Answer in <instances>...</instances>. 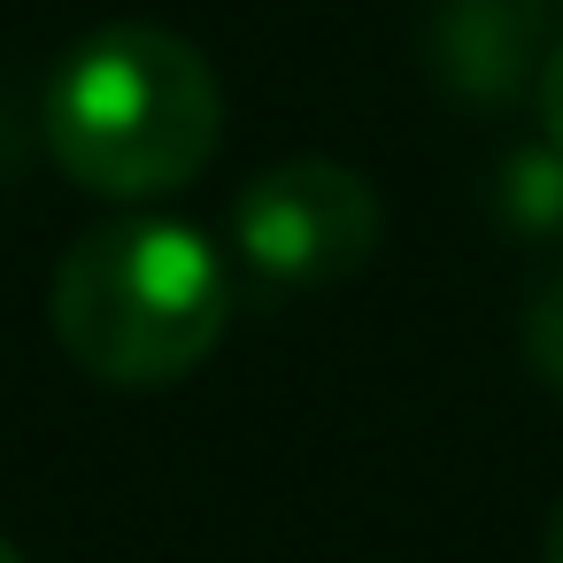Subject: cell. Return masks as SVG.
I'll list each match as a JSON object with an SVG mask.
<instances>
[{"label":"cell","instance_id":"9c48e42d","mask_svg":"<svg viewBox=\"0 0 563 563\" xmlns=\"http://www.w3.org/2000/svg\"><path fill=\"white\" fill-rule=\"evenodd\" d=\"M0 563H24V548H16V540H0Z\"/></svg>","mask_w":563,"mask_h":563},{"label":"cell","instance_id":"52a82bcc","mask_svg":"<svg viewBox=\"0 0 563 563\" xmlns=\"http://www.w3.org/2000/svg\"><path fill=\"white\" fill-rule=\"evenodd\" d=\"M540 124H548V147L563 155V40H555L548 63H540Z\"/></svg>","mask_w":563,"mask_h":563},{"label":"cell","instance_id":"7a4b0ae2","mask_svg":"<svg viewBox=\"0 0 563 563\" xmlns=\"http://www.w3.org/2000/svg\"><path fill=\"white\" fill-rule=\"evenodd\" d=\"M224 140V93L194 40L163 24H109L70 47L47 86L55 163L109 201H155L209 170Z\"/></svg>","mask_w":563,"mask_h":563},{"label":"cell","instance_id":"ba28073f","mask_svg":"<svg viewBox=\"0 0 563 563\" xmlns=\"http://www.w3.org/2000/svg\"><path fill=\"white\" fill-rule=\"evenodd\" d=\"M548 563H563V501H555V517H548Z\"/></svg>","mask_w":563,"mask_h":563},{"label":"cell","instance_id":"6da1fadb","mask_svg":"<svg viewBox=\"0 0 563 563\" xmlns=\"http://www.w3.org/2000/svg\"><path fill=\"white\" fill-rule=\"evenodd\" d=\"M47 324L63 355L101 386H178L217 355L232 324V271L194 224L170 217L93 224L55 263Z\"/></svg>","mask_w":563,"mask_h":563},{"label":"cell","instance_id":"277c9868","mask_svg":"<svg viewBox=\"0 0 563 563\" xmlns=\"http://www.w3.org/2000/svg\"><path fill=\"white\" fill-rule=\"evenodd\" d=\"M532 47H540V0H494V24H471L463 0H448V9H440V70H448V86L463 78V63H478L463 93L509 101L517 63H525Z\"/></svg>","mask_w":563,"mask_h":563},{"label":"cell","instance_id":"5b68a950","mask_svg":"<svg viewBox=\"0 0 563 563\" xmlns=\"http://www.w3.org/2000/svg\"><path fill=\"white\" fill-rule=\"evenodd\" d=\"M494 209L525 232V240H540V232H563V155L540 140V147H525V155H509L501 163V178H494Z\"/></svg>","mask_w":563,"mask_h":563},{"label":"cell","instance_id":"8992f818","mask_svg":"<svg viewBox=\"0 0 563 563\" xmlns=\"http://www.w3.org/2000/svg\"><path fill=\"white\" fill-rule=\"evenodd\" d=\"M525 355H532V371L563 394V278L540 286V301H532V317H525Z\"/></svg>","mask_w":563,"mask_h":563},{"label":"cell","instance_id":"3957f363","mask_svg":"<svg viewBox=\"0 0 563 563\" xmlns=\"http://www.w3.org/2000/svg\"><path fill=\"white\" fill-rule=\"evenodd\" d=\"M378 224H386L378 194L332 155L271 163L232 201V247L278 294H317L355 278L378 255Z\"/></svg>","mask_w":563,"mask_h":563}]
</instances>
